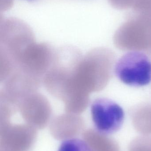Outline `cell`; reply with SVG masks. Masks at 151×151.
Listing matches in <instances>:
<instances>
[{
    "instance_id": "1",
    "label": "cell",
    "mask_w": 151,
    "mask_h": 151,
    "mask_svg": "<svg viewBox=\"0 0 151 151\" xmlns=\"http://www.w3.org/2000/svg\"><path fill=\"white\" fill-rule=\"evenodd\" d=\"M116 55L107 48L93 49L82 56L74 72V88L83 95L103 90L112 77Z\"/></svg>"
},
{
    "instance_id": "2",
    "label": "cell",
    "mask_w": 151,
    "mask_h": 151,
    "mask_svg": "<svg viewBox=\"0 0 151 151\" xmlns=\"http://www.w3.org/2000/svg\"><path fill=\"white\" fill-rule=\"evenodd\" d=\"M121 50L149 51L151 49V15L136 14L121 25L113 36Z\"/></svg>"
},
{
    "instance_id": "3",
    "label": "cell",
    "mask_w": 151,
    "mask_h": 151,
    "mask_svg": "<svg viewBox=\"0 0 151 151\" xmlns=\"http://www.w3.org/2000/svg\"><path fill=\"white\" fill-rule=\"evenodd\" d=\"M114 72L127 85L145 86L151 82V60L148 55L141 51H130L116 63Z\"/></svg>"
},
{
    "instance_id": "4",
    "label": "cell",
    "mask_w": 151,
    "mask_h": 151,
    "mask_svg": "<svg viewBox=\"0 0 151 151\" xmlns=\"http://www.w3.org/2000/svg\"><path fill=\"white\" fill-rule=\"evenodd\" d=\"M56 52L49 44L34 42L22 53L16 70L43 80L53 64Z\"/></svg>"
},
{
    "instance_id": "5",
    "label": "cell",
    "mask_w": 151,
    "mask_h": 151,
    "mask_svg": "<svg viewBox=\"0 0 151 151\" xmlns=\"http://www.w3.org/2000/svg\"><path fill=\"white\" fill-rule=\"evenodd\" d=\"M91 114L96 130L107 135L119 130L125 119V113L121 106L105 98L93 101Z\"/></svg>"
},
{
    "instance_id": "6",
    "label": "cell",
    "mask_w": 151,
    "mask_h": 151,
    "mask_svg": "<svg viewBox=\"0 0 151 151\" xmlns=\"http://www.w3.org/2000/svg\"><path fill=\"white\" fill-rule=\"evenodd\" d=\"M37 136L36 129L29 124L0 122V147L6 151H30Z\"/></svg>"
},
{
    "instance_id": "7",
    "label": "cell",
    "mask_w": 151,
    "mask_h": 151,
    "mask_svg": "<svg viewBox=\"0 0 151 151\" xmlns=\"http://www.w3.org/2000/svg\"><path fill=\"white\" fill-rule=\"evenodd\" d=\"M18 112L25 123L36 129H42L49 122L52 109L47 98L36 91L20 100Z\"/></svg>"
},
{
    "instance_id": "8",
    "label": "cell",
    "mask_w": 151,
    "mask_h": 151,
    "mask_svg": "<svg viewBox=\"0 0 151 151\" xmlns=\"http://www.w3.org/2000/svg\"><path fill=\"white\" fill-rule=\"evenodd\" d=\"M85 123L79 114L66 113L54 117L50 124L52 136L58 140L72 139L83 132Z\"/></svg>"
},
{
    "instance_id": "9",
    "label": "cell",
    "mask_w": 151,
    "mask_h": 151,
    "mask_svg": "<svg viewBox=\"0 0 151 151\" xmlns=\"http://www.w3.org/2000/svg\"><path fill=\"white\" fill-rule=\"evenodd\" d=\"M82 136L92 151H120L118 144L114 139L96 129L86 130Z\"/></svg>"
},
{
    "instance_id": "10",
    "label": "cell",
    "mask_w": 151,
    "mask_h": 151,
    "mask_svg": "<svg viewBox=\"0 0 151 151\" xmlns=\"http://www.w3.org/2000/svg\"><path fill=\"white\" fill-rule=\"evenodd\" d=\"M131 117L134 127L142 136L151 134V105L143 104L131 111Z\"/></svg>"
},
{
    "instance_id": "11",
    "label": "cell",
    "mask_w": 151,
    "mask_h": 151,
    "mask_svg": "<svg viewBox=\"0 0 151 151\" xmlns=\"http://www.w3.org/2000/svg\"><path fill=\"white\" fill-rule=\"evenodd\" d=\"M58 151H92L84 140L72 138L65 140Z\"/></svg>"
},
{
    "instance_id": "12",
    "label": "cell",
    "mask_w": 151,
    "mask_h": 151,
    "mask_svg": "<svg viewBox=\"0 0 151 151\" xmlns=\"http://www.w3.org/2000/svg\"><path fill=\"white\" fill-rule=\"evenodd\" d=\"M129 151H151V137L142 136L137 137L130 143Z\"/></svg>"
},
{
    "instance_id": "13",
    "label": "cell",
    "mask_w": 151,
    "mask_h": 151,
    "mask_svg": "<svg viewBox=\"0 0 151 151\" xmlns=\"http://www.w3.org/2000/svg\"><path fill=\"white\" fill-rule=\"evenodd\" d=\"M132 8L136 14L151 15V0H135Z\"/></svg>"
},
{
    "instance_id": "14",
    "label": "cell",
    "mask_w": 151,
    "mask_h": 151,
    "mask_svg": "<svg viewBox=\"0 0 151 151\" xmlns=\"http://www.w3.org/2000/svg\"><path fill=\"white\" fill-rule=\"evenodd\" d=\"M135 0H109L111 5L118 9L124 10L132 8Z\"/></svg>"
},
{
    "instance_id": "15",
    "label": "cell",
    "mask_w": 151,
    "mask_h": 151,
    "mask_svg": "<svg viewBox=\"0 0 151 151\" xmlns=\"http://www.w3.org/2000/svg\"><path fill=\"white\" fill-rule=\"evenodd\" d=\"M0 151H6L4 150H1H1H0Z\"/></svg>"
},
{
    "instance_id": "16",
    "label": "cell",
    "mask_w": 151,
    "mask_h": 151,
    "mask_svg": "<svg viewBox=\"0 0 151 151\" xmlns=\"http://www.w3.org/2000/svg\"><path fill=\"white\" fill-rule=\"evenodd\" d=\"M31 1H33V0H31Z\"/></svg>"
}]
</instances>
